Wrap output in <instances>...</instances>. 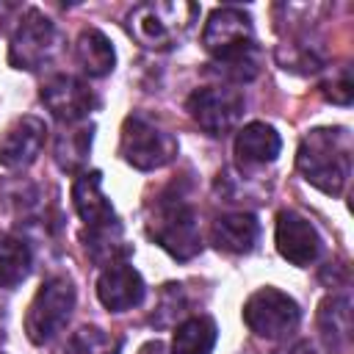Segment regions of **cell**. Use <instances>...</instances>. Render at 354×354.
<instances>
[{"label": "cell", "mask_w": 354, "mask_h": 354, "mask_svg": "<svg viewBox=\"0 0 354 354\" xmlns=\"http://www.w3.org/2000/svg\"><path fill=\"white\" fill-rule=\"evenodd\" d=\"M296 166L301 177L329 196H340L351 177V133L346 127H315L299 141Z\"/></svg>", "instance_id": "6da1fadb"}, {"label": "cell", "mask_w": 354, "mask_h": 354, "mask_svg": "<svg viewBox=\"0 0 354 354\" xmlns=\"http://www.w3.org/2000/svg\"><path fill=\"white\" fill-rule=\"evenodd\" d=\"M147 235L166 249L174 260H191L202 252V232L194 205L183 191H163L155 196L147 213Z\"/></svg>", "instance_id": "7a4b0ae2"}, {"label": "cell", "mask_w": 354, "mask_h": 354, "mask_svg": "<svg viewBox=\"0 0 354 354\" xmlns=\"http://www.w3.org/2000/svg\"><path fill=\"white\" fill-rule=\"evenodd\" d=\"M196 14L199 6L185 0H152L127 14V30L147 50H169L191 30Z\"/></svg>", "instance_id": "3957f363"}, {"label": "cell", "mask_w": 354, "mask_h": 354, "mask_svg": "<svg viewBox=\"0 0 354 354\" xmlns=\"http://www.w3.org/2000/svg\"><path fill=\"white\" fill-rule=\"evenodd\" d=\"M177 138L160 127L155 119L144 116V113H130L122 124V141H119V152L122 158L138 169V171H155L163 169L166 163H171L177 158Z\"/></svg>", "instance_id": "277c9868"}, {"label": "cell", "mask_w": 354, "mask_h": 354, "mask_svg": "<svg viewBox=\"0 0 354 354\" xmlns=\"http://www.w3.org/2000/svg\"><path fill=\"white\" fill-rule=\"evenodd\" d=\"M75 285L66 277H50L39 285L36 296L25 313V332L28 340L36 346L50 343L72 318L75 310Z\"/></svg>", "instance_id": "5b68a950"}, {"label": "cell", "mask_w": 354, "mask_h": 354, "mask_svg": "<svg viewBox=\"0 0 354 354\" xmlns=\"http://www.w3.org/2000/svg\"><path fill=\"white\" fill-rule=\"evenodd\" d=\"M61 36L50 17H44L39 8H28L11 36L8 44V64L14 69L36 72L44 64H50L58 53Z\"/></svg>", "instance_id": "8992f818"}, {"label": "cell", "mask_w": 354, "mask_h": 354, "mask_svg": "<svg viewBox=\"0 0 354 354\" xmlns=\"http://www.w3.org/2000/svg\"><path fill=\"white\" fill-rule=\"evenodd\" d=\"M241 315H243V324L249 326V332H254L257 337H266V340L288 337L301 321L299 304L288 293H282L279 288H271V285L254 290L243 301Z\"/></svg>", "instance_id": "52a82bcc"}, {"label": "cell", "mask_w": 354, "mask_h": 354, "mask_svg": "<svg viewBox=\"0 0 354 354\" xmlns=\"http://www.w3.org/2000/svg\"><path fill=\"white\" fill-rule=\"evenodd\" d=\"M243 94L232 86H202L191 91L185 108L207 136H227L243 116Z\"/></svg>", "instance_id": "ba28073f"}, {"label": "cell", "mask_w": 354, "mask_h": 354, "mask_svg": "<svg viewBox=\"0 0 354 354\" xmlns=\"http://www.w3.org/2000/svg\"><path fill=\"white\" fill-rule=\"evenodd\" d=\"M41 102L44 108L61 122V124H75L86 122V116L97 108V97L88 88L86 80L75 75H53L41 86Z\"/></svg>", "instance_id": "9c48e42d"}, {"label": "cell", "mask_w": 354, "mask_h": 354, "mask_svg": "<svg viewBox=\"0 0 354 354\" xmlns=\"http://www.w3.org/2000/svg\"><path fill=\"white\" fill-rule=\"evenodd\" d=\"M277 252L293 263V266H310L321 254V235L318 230L296 210H279L277 216V230H274Z\"/></svg>", "instance_id": "30bf717a"}, {"label": "cell", "mask_w": 354, "mask_h": 354, "mask_svg": "<svg viewBox=\"0 0 354 354\" xmlns=\"http://www.w3.org/2000/svg\"><path fill=\"white\" fill-rule=\"evenodd\" d=\"M47 138V124L39 116H19L14 119L0 136V166L6 169H25L30 166Z\"/></svg>", "instance_id": "8fae6325"}, {"label": "cell", "mask_w": 354, "mask_h": 354, "mask_svg": "<svg viewBox=\"0 0 354 354\" xmlns=\"http://www.w3.org/2000/svg\"><path fill=\"white\" fill-rule=\"evenodd\" d=\"M252 33H254L252 17L243 8L221 6L207 17L205 30H202V44L213 58H218V55H224V53H230L241 44L254 41Z\"/></svg>", "instance_id": "7c38bea8"}, {"label": "cell", "mask_w": 354, "mask_h": 354, "mask_svg": "<svg viewBox=\"0 0 354 354\" xmlns=\"http://www.w3.org/2000/svg\"><path fill=\"white\" fill-rule=\"evenodd\" d=\"M97 299L111 313H127L144 301V279L130 263H111L97 279Z\"/></svg>", "instance_id": "4fadbf2b"}, {"label": "cell", "mask_w": 354, "mask_h": 354, "mask_svg": "<svg viewBox=\"0 0 354 354\" xmlns=\"http://www.w3.org/2000/svg\"><path fill=\"white\" fill-rule=\"evenodd\" d=\"M72 205H75L77 216L83 218L86 230H94V227H105V224L119 221L116 213H113V205L102 194V174L97 169L80 171L75 177V183H72Z\"/></svg>", "instance_id": "5bb4252c"}, {"label": "cell", "mask_w": 354, "mask_h": 354, "mask_svg": "<svg viewBox=\"0 0 354 354\" xmlns=\"http://www.w3.org/2000/svg\"><path fill=\"white\" fill-rule=\"evenodd\" d=\"M210 238L218 249H224L230 254H249L260 238V224L252 213H243V210L221 213L213 218Z\"/></svg>", "instance_id": "9a60e30c"}, {"label": "cell", "mask_w": 354, "mask_h": 354, "mask_svg": "<svg viewBox=\"0 0 354 354\" xmlns=\"http://www.w3.org/2000/svg\"><path fill=\"white\" fill-rule=\"evenodd\" d=\"M282 149L279 133L266 122H249L235 136V158L241 166H266Z\"/></svg>", "instance_id": "2e32d148"}, {"label": "cell", "mask_w": 354, "mask_h": 354, "mask_svg": "<svg viewBox=\"0 0 354 354\" xmlns=\"http://www.w3.org/2000/svg\"><path fill=\"white\" fill-rule=\"evenodd\" d=\"M91 138H94V124L91 122H75V124H64L55 136L53 144V158L58 163L61 171H80L88 160L91 152Z\"/></svg>", "instance_id": "e0dca14e"}, {"label": "cell", "mask_w": 354, "mask_h": 354, "mask_svg": "<svg viewBox=\"0 0 354 354\" xmlns=\"http://www.w3.org/2000/svg\"><path fill=\"white\" fill-rule=\"evenodd\" d=\"M318 329L326 346L346 348L351 343V299L348 293H332L318 307Z\"/></svg>", "instance_id": "ac0fdd59"}, {"label": "cell", "mask_w": 354, "mask_h": 354, "mask_svg": "<svg viewBox=\"0 0 354 354\" xmlns=\"http://www.w3.org/2000/svg\"><path fill=\"white\" fill-rule=\"evenodd\" d=\"M75 55H77V64L80 69L88 75V77H105L108 72H113L116 66V53H113V44L111 39L97 30V28H88L77 36V44H75Z\"/></svg>", "instance_id": "d6986e66"}, {"label": "cell", "mask_w": 354, "mask_h": 354, "mask_svg": "<svg viewBox=\"0 0 354 354\" xmlns=\"http://www.w3.org/2000/svg\"><path fill=\"white\" fill-rule=\"evenodd\" d=\"M260 69H263V53L254 41L213 58V72L230 83H249L260 75Z\"/></svg>", "instance_id": "ffe728a7"}, {"label": "cell", "mask_w": 354, "mask_h": 354, "mask_svg": "<svg viewBox=\"0 0 354 354\" xmlns=\"http://www.w3.org/2000/svg\"><path fill=\"white\" fill-rule=\"evenodd\" d=\"M218 329L210 315H194L185 318L171 340V354H210L216 346Z\"/></svg>", "instance_id": "44dd1931"}, {"label": "cell", "mask_w": 354, "mask_h": 354, "mask_svg": "<svg viewBox=\"0 0 354 354\" xmlns=\"http://www.w3.org/2000/svg\"><path fill=\"white\" fill-rule=\"evenodd\" d=\"M30 266V246L11 232H0V288H17L19 282H25Z\"/></svg>", "instance_id": "7402d4cb"}, {"label": "cell", "mask_w": 354, "mask_h": 354, "mask_svg": "<svg viewBox=\"0 0 354 354\" xmlns=\"http://www.w3.org/2000/svg\"><path fill=\"white\" fill-rule=\"evenodd\" d=\"M83 243H86L88 257H91L97 266L122 263V257H127V254H130V246L124 243V235H122V224H119V221L105 224V227L86 230Z\"/></svg>", "instance_id": "603a6c76"}, {"label": "cell", "mask_w": 354, "mask_h": 354, "mask_svg": "<svg viewBox=\"0 0 354 354\" xmlns=\"http://www.w3.org/2000/svg\"><path fill=\"white\" fill-rule=\"evenodd\" d=\"M122 340L100 326H80L75 329L55 354H119Z\"/></svg>", "instance_id": "cb8c5ba5"}, {"label": "cell", "mask_w": 354, "mask_h": 354, "mask_svg": "<svg viewBox=\"0 0 354 354\" xmlns=\"http://www.w3.org/2000/svg\"><path fill=\"white\" fill-rule=\"evenodd\" d=\"M277 55H279V64H282L285 69H296V72H315V69L324 64L321 53H318L313 44H307V41L282 44Z\"/></svg>", "instance_id": "d4e9b609"}, {"label": "cell", "mask_w": 354, "mask_h": 354, "mask_svg": "<svg viewBox=\"0 0 354 354\" xmlns=\"http://www.w3.org/2000/svg\"><path fill=\"white\" fill-rule=\"evenodd\" d=\"M321 91L335 105H348L351 102V69L348 66H340L337 72H332V77L324 80Z\"/></svg>", "instance_id": "484cf974"}, {"label": "cell", "mask_w": 354, "mask_h": 354, "mask_svg": "<svg viewBox=\"0 0 354 354\" xmlns=\"http://www.w3.org/2000/svg\"><path fill=\"white\" fill-rule=\"evenodd\" d=\"M277 354H315V348H313L307 340H296V343H290V346L279 348Z\"/></svg>", "instance_id": "4316f807"}, {"label": "cell", "mask_w": 354, "mask_h": 354, "mask_svg": "<svg viewBox=\"0 0 354 354\" xmlns=\"http://www.w3.org/2000/svg\"><path fill=\"white\" fill-rule=\"evenodd\" d=\"M138 354H166V346L160 343V340H149V343H144L141 346V351Z\"/></svg>", "instance_id": "83f0119b"}]
</instances>
